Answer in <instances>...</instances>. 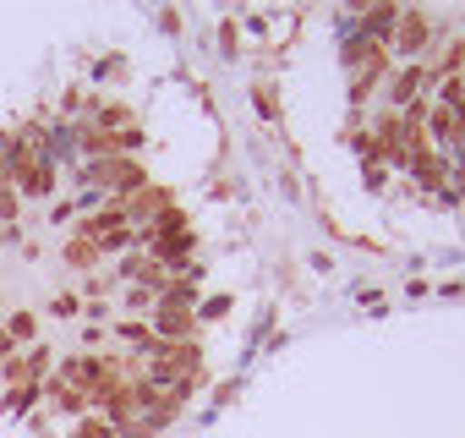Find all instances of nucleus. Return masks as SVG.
<instances>
[{"mask_svg": "<svg viewBox=\"0 0 465 438\" xmlns=\"http://www.w3.org/2000/svg\"><path fill=\"white\" fill-rule=\"evenodd\" d=\"M427 39H432L427 17H421V12H400V23H394V34H389V50H394L405 66H421V55H427Z\"/></svg>", "mask_w": 465, "mask_h": 438, "instance_id": "obj_1", "label": "nucleus"}, {"mask_svg": "<svg viewBox=\"0 0 465 438\" xmlns=\"http://www.w3.org/2000/svg\"><path fill=\"white\" fill-rule=\"evenodd\" d=\"M12 186L23 192V203H45V197H55V192H61V164H50V159L39 154L34 164H23V170L12 175Z\"/></svg>", "mask_w": 465, "mask_h": 438, "instance_id": "obj_2", "label": "nucleus"}, {"mask_svg": "<svg viewBox=\"0 0 465 438\" xmlns=\"http://www.w3.org/2000/svg\"><path fill=\"white\" fill-rule=\"evenodd\" d=\"M427 88H432V66H400V72L389 77V105L405 110V105L427 99Z\"/></svg>", "mask_w": 465, "mask_h": 438, "instance_id": "obj_3", "label": "nucleus"}, {"mask_svg": "<svg viewBox=\"0 0 465 438\" xmlns=\"http://www.w3.org/2000/svg\"><path fill=\"white\" fill-rule=\"evenodd\" d=\"M148 329H153V340L181 345V340H192V334H197V313H186V307H153Z\"/></svg>", "mask_w": 465, "mask_h": 438, "instance_id": "obj_4", "label": "nucleus"}, {"mask_svg": "<svg viewBox=\"0 0 465 438\" xmlns=\"http://www.w3.org/2000/svg\"><path fill=\"white\" fill-rule=\"evenodd\" d=\"M61 264H66L72 274H88V269L104 264V247H99V242H83V236H66V242H61Z\"/></svg>", "mask_w": 465, "mask_h": 438, "instance_id": "obj_5", "label": "nucleus"}, {"mask_svg": "<svg viewBox=\"0 0 465 438\" xmlns=\"http://www.w3.org/2000/svg\"><path fill=\"white\" fill-rule=\"evenodd\" d=\"M0 329H6V334H12V345L23 351V345H34V340H39V313H28V307H17V313H12L6 324H0Z\"/></svg>", "mask_w": 465, "mask_h": 438, "instance_id": "obj_6", "label": "nucleus"}, {"mask_svg": "<svg viewBox=\"0 0 465 438\" xmlns=\"http://www.w3.org/2000/svg\"><path fill=\"white\" fill-rule=\"evenodd\" d=\"M121 302H126V318H153V307H159V296L148 285H121Z\"/></svg>", "mask_w": 465, "mask_h": 438, "instance_id": "obj_7", "label": "nucleus"}, {"mask_svg": "<svg viewBox=\"0 0 465 438\" xmlns=\"http://www.w3.org/2000/svg\"><path fill=\"white\" fill-rule=\"evenodd\" d=\"M411 175H416V181H421V186H443V164H438V159H432V148H427V154H416V159H411Z\"/></svg>", "mask_w": 465, "mask_h": 438, "instance_id": "obj_8", "label": "nucleus"}, {"mask_svg": "<svg viewBox=\"0 0 465 438\" xmlns=\"http://www.w3.org/2000/svg\"><path fill=\"white\" fill-rule=\"evenodd\" d=\"M83 307H88V302H83L77 291H61V296L50 302V313H55V318H66V324H77V318H83Z\"/></svg>", "mask_w": 465, "mask_h": 438, "instance_id": "obj_9", "label": "nucleus"}, {"mask_svg": "<svg viewBox=\"0 0 465 438\" xmlns=\"http://www.w3.org/2000/svg\"><path fill=\"white\" fill-rule=\"evenodd\" d=\"M72 438H115V427L104 416H77L72 422Z\"/></svg>", "mask_w": 465, "mask_h": 438, "instance_id": "obj_10", "label": "nucleus"}, {"mask_svg": "<svg viewBox=\"0 0 465 438\" xmlns=\"http://www.w3.org/2000/svg\"><path fill=\"white\" fill-rule=\"evenodd\" d=\"M17 214H23V192L0 186V225H17Z\"/></svg>", "mask_w": 465, "mask_h": 438, "instance_id": "obj_11", "label": "nucleus"}, {"mask_svg": "<svg viewBox=\"0 0 465 438\" xmlns=\"http://www.w3.org/2000/svg\"><path fill=\"white\" fill-rule=\"evenodd\" d=\"M252 105H258V115H269V121L280 115V94H274L269 83H258V88H252Z\"/></svg>", "mask_w": 465, "mask_h": 438, "instance_id": "obj_12", "label": "nucleus"}, {"mask_svg": "<svg viewBox=\"0 0 465 438\" xmlns=\"http://www.w3.org/2000/svg\"><path fill=\"white\" fill-rule=\"evenodd\" d=\"M219 45H224L230 55H236V45H242V28H236V23H224V28H219Z\"/></svg>", "mask_w": 465, "mask_h": 438, "instance_id": "obj_13", "label": "nucleus"}, {"mask_svg": "<svg viewBox=\"0 0 465 438\" xmlns=\"http://www.w3.org/2000/svg\"><path fill=\"white\" fill-rule=\"evenodd\" d=\"M12 351H17V345H12V334H6V329H0V362H6Z\"/></svg>", "mask_w": 465, "mask_h": 438, "instance_id": "obj_14", "label": "nucleus"}]
</instances>
